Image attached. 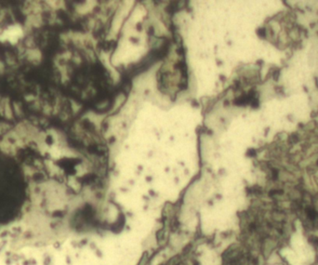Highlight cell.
<instances>
[{
  "label": "cell",
  "mask_w": 318,
  "mask_h": 265,
  "mask_svg": "<svg viewBox=\"0 0 318 265\" xmlns=\"http://www.w3.org/2000/svg\"><path fill=\"white\" fill-rule=\"evenodd\" d=\"M147 261H148V252H144L143 256H141V259L138 265H146Z\"/></svg>",
  "instance_id": "7a4b0ae2"
},
{
  "label": "cell",
  "mask_w": 318,
  "mask_h": 265,
  "mask_svg": "<svg viewBox=\"0 0 318 265\" xmlns=\"http://www.w3.org/2000/svg\"><path fill=\"white\" fill-rule=\"evenodd\" d=\"M124 224H125V217L122 214V215L119 216V218L117 219V221L110 227V229L113 233H120L121 231H122Z\"/></svg>",
  "instance_id": "6da1fadb"
},
{
  "label": "cell",
  "mask_w": 318,
  "mask_h": 265,
  "mask_svg": "<svg viewBox=\"0 0 318 265\" xmlns=\"http://www.w3.org/2000/svg\"><path fill=\"white\" fill-rule=\"evenodd\" d=\"M164 231L163 230H159L157 233H156V237H157V240H158V243H160L161 241L164 239Z\"/></svg>",
  "instance_id": "3957f363"
},
{
  "label": "cell",
  "mask_w": 318,
  "mask_h": 265,
  "mask_svg": "<svg viewBox=\"0 0 318 265\" xmlns=\"http://www.w3.org/2000/svg\"><path fill=\"white\" fill-rule=\"evenodd\" d=\"M247 155H249V156H253V155H256V153H255V151H254V150H249V153H247Z\"/></svg>",
  "instance_id": "277c9868"
}]
</instances>
